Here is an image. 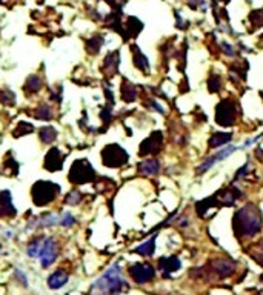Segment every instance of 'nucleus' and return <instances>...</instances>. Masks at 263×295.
<instances>
[{"mask_svg":"<svg viewBox=\"0 0 263 295\" xmlns=\"http://www.w3.org/2000/svg\"><path fill=\"white\" fill-rule=\"evenodd\" d=\"M249 20L254 25V28H260L263 26V9H259V11H252L249 14Z\"/></svg>","mask_w":263,"mask_h":295,"instance_id":"26","label":"nucleus"},{"mask_svg":"<svg viewBox=\"0 0 263 295\" xmlns=\"http://www.w3.org/2000/svg\"><path fill=\"white\" fill-rule=\"evenodd\" d=\"M38 137H40V140H42L43 143L50 145V143H53V142L56 140L57 132H56L54 128H51V126H45V128H42L40 131H38Z\"/></svg>","mask_w":263,"mask_h":295,"instance_id":"19","label":"nucleus"},{"mask_svg":"<svg viewBox=\"0 0 263 295\" xmlns=\"http://www.w3.org/2000/svg\"><path fill=\"white\" fill-rule=\"evenodd\" d=\"M68 197H70V199H66V203H70V204H74V203L80 202V194L79 192H71Z\"/></svg>","mask_w":263,"mask_h":295,"instance_id":"30","label":"nucleus"},{"mask_svg":"<svg viewBox=\"0 0 263 295\" xmlns=\"http://www.w3.org/2000/svg\"><path fill=\"white\" fill-rule=\"evenodd\" d=\"M58 223H60L62 226H73L75 223V219L70 212H65L62 217H58Z\"/></svg>","mask_w":263,"mask_h":295,"instance_id":"28","label":"nucleus"},{"mask_svg":"<svg viewBox=\"0 0 263 295\" xmlns=\"http://www.w3.org/2000/svg\"><path fill=\"white\" fill-rule=\"evenodd\" d=\"M36 111H37L36 112L37 119H40V120H50V119H53V111H51L50 106L42 105V106H38Z\"/></svg>","mask_w":263,"mask_h":295,"instance_id":"24","label":"nucleus"},{"mask_svg":"<svg viewBox=\"0 0 263 295\" xmlns=\"http://www.w3.org/2000/svg\"><path fill=\"white\" fill-rule=\"evenodd\" d=\"M222 46H223V51H225V53H226L228 55H231V57H232L234 54H236V53H234L232 46H231V45H228L226 42H223V43H222Z\"/></svg>","mask_w":263,"mask_h":295,"instance_id":"32","label":"nucleus"},{"mask_svg":"<svg viewBox=\"0 0 263 295\" xmlns=\"http://www.w3.org/2000/svg\"><path fill=\"white\" fill-rule=\"evenodd\" d=\"M68 179L74 184H83L94 179V169L86 160H77L75 163H73Z\"/></svg>","mask_w":263,"mask_h":295,"instance_id":"7","label":"nucleus"},{"mask_svg":"<svg viewBox=\"0 0 263 295\" xmlns=\"http://www.w3.org/2000/svg\"><path fill=\"white\" fill-rule=\"evenodd\" d=\"M58 192H60V186L53 182H37L31 189L33 202L37 206H45L51 203L53 200H56Z\"/></svg>","mask_w":263,"mask_h":295,"instance_id":"4","label":"nucleus"},{"mask_svg":"<svg viewBox=\"0 0 263 295\" xmlns=\"http://www.w3.org/2000/svg\"><path fill=\"white\" fill-rule=\"evenodd\" d=\"M42 243H43V240H34V241L29 243L28 249H26L29 257H33V258L38 257V254H40V248H42Z\"/></svg>","mask_w":263,"mask_h":295,"instance_id":"25","label":"nucleus"},{"mask_svg":"<svg viewBox=\"0 0 263 295\" xmlns=\"http://www.w3.org/2000/svg\"><path fill=\"white\" fill-rule=\"evenodd\" d=\"M262 214L254 204H246L234 215V231L239 237H252L262 229Z\"/></svg>","mask_w":263,"mask_h":295,"instance_id":"1","label":"nucleus"},{"mask_svg":"<svg viewBox=\"0 0 263 295\" xmlns=\"http://www.w3.org/2000/svg\"><path fill=\"white\" fill-rule=\"evenodd\" d=\"M162 140H163V135H162L160 131L152 132L148 139H146L140 145V155H148V154H152V152H159L160 146H162Z\"/></svg>","mask_w":263,"mask_h":295,"instance_id":"11","label":"nucleus"},{"mask_svg":"<svg viewBox=\"0 0 263 295\" xmlns=\"http://www.w3.org/2000/svg\"><path fill=\"white\" fill-rule=\"evenodd\" d=\"M130 275L135 283L143 284V283L154 278L155 271L148 263H135V264H132V266H130Z\"/></svg>","mask_w":263,"mask_h":295,"instance_id":"10","label":"nucleus"},{"mask_svg":"<svg viewBox=\"0 0 263 295\" xmlns=\"http://www.w3.org/2000/svg\"><path fill=\"white\" fill-rule=\"evenodd\" d=\"M62 166H63V157L57 148H53L45 157V168L48 171H58L62 169Z\"/></svg>","mask_w":263,"mask_h":295,"instance_id":"12","label":"nucleus"},{"mask_svg":"<svg viewBox=\"0 0 263 295\" xmlns=\"http://www.w3.org/2000/svg\"><path fill=\"white\" fill-rule=\"evenodd\" d=\"M16 215V208L11 200V192L2 191L0 192V217H13Z\"/></svg>","mask_w":263,"mask_h":295,"instance_id":"13","label":"nucleus"},{"mask_svg":"<svg viewBox=\"0 0 263 295\" xmlns=\"http://www.w3.org/2000/svg\"><path fill=\"white\" fill-rule=\"evenodd\" d=\"M40 86H42V80H40V77H37V75H31L26 80V85H25V91L26 92H37L38 90H40Z\"/></svg>","mask_w":263,"mask_h":295,"instance_id":"22","label":"nucleus"},{"mask_svg":"<svg viewBox=\"0 0 263 295\" xmlns=\"http://www.w3.org/2000/svg\"><path fill=\"white\" fill-rule=\"evenodd\" d=\"M128 289V283L123 278L119 264L113 266L106 271L100 278H97L93 284V291L102 295H119Z\"/></svg>","mask_w":263,"mask_h":295,"instance_id":"2","label":"nucleus"},{"mask_svg":"<svg viewBox=\"0 0 263 295\" xmlns=\"http://www.w3.org/2000/svg\"><path fill=\"white\" fill-rule=\"evenodd\" d=\"M260 252H262V258H263V244H262V248H260ZM263 263V261H262Z\"/></svg>","mask_w":263,"mask_h":295,"instance_id":"35","label":"nucleus"},{"mask_svg":"<svg viewBox=\"0 0 263 295\" xmlns=\"http://www.w3.org/2000/svg\"><path fill=\"white\" fill-rule=\"evenodd\" d=\"M159 169H160V163H159V160H155V159L143 160L139 165V172L143 174V175H154V174L159 172Z\"/></svg>","mask_w":263,"mask_h":295,"instance_id":"16","label":"nucleus"},{"mask_svg":"<svg viewBox=\"0 0 263 295\" xmlns=\"http://www.w3.org/2000/svg\"><path fill=\"white\" fill-rule=\"evenodd\" d=\"M159 268L165 272V275L169 272H175L180 269V260L177 257H163L159 261Z\"/></svg>","mask_w":263,"mask_h":295,"instance_id":"15","label":"nucleus"},{"mask_svg":"<svg viewBox=\"0 0 263 295\" xmlns=\"http://www.w3.org/2000/svg\"><path fill=\"white\" fill-rule=\"evenodd\" d=\"M240 195H242V192L236 188H229L226 191L222 189L217 194L211 195L209 199L199 202L197 203V212H199L200 217H203L205 212H207L209 208H212V206H232Z\"/></svg>","mask_w":263,"mask_h":295,"instance_id":"3","label":"nucleus"},{"mask_svg":"<svg viewBox=\"0 0 263 295\" xmlns=\"http://www.w3.org/2000/svg\"><path fill=\"white\" fill-rule=\"evenodd\" d=\"M102 160L105 166L110 168H119L128 162V152L119 145H108L102 151Z\"/></svg>","mask_w":263,"mask_h":295,"instance_id":"6","label":"nucleus"},{"mask_svg":"<svg viewBox=\"0 0 263 295\" xmlns=\"http://www.w3.org/2000/svg\"><path fill=\"white\" fill-rule=\"evenodd\" d=\"M134 65L135 68H139L140 71L143 73H148L150 71V63H148V58H146L140 51L137 46H134Z\"/></svg>","mask_w":263,"mask_h":295,"instance_id":"18","label":"nucleus"},{"mask_svg":"<svg viewBox=\"0 0 263 295\" xmlns=\"http://www.w3.org/2000/svg\"><path fill=\"white\" fill-rule=\"evenodd\" d=\"M57 243L53 237L45 239L40 248V254H38V260H40L43 268H50L51 264L56 261L57 257Z\"/></svg>","mask_w":263,"mask_h":295,"instance_id":"9","label":"nucleus"},{"mask_svg":"<svg viewBox=\"0 0 263 295\" xmlns=\"http://www.w3.org/2000/svg\"><path fill=\"white\" fill-rule=\"evenodd\" d=\"M237 119V106L231 98H223L216 108V122L220 126H232Z\"/></svg>","mask_w":263,"mask_h":295,"instance_id":"5","label":"nucleus"},{"mask_svg":"<svg viewBox=\"0 0 263 295\" xmlns=\"http://www.w3.org/2000/svg\"><path fill=\"white\" fill-rule=\"evenodd\" d=\"M216 271L220 272L223 277L234 271V263L231 260H217L216 261Z\"/></svg>","mask_w":263,"mask_h":295,"instance_id":"21","label":"nucleus"},{"mask_svg":"<svg viewBox=\"0 0 263 295\" xmlns=\"http://www.w3.org/2000/svg\"><path fill=\"white\" fill-rule=\"evenodd\" d=\"M202 3H203V0H189V6L191 8H197Z\"/></svg>","mask_w":263,"mask_h":295,"instance_id":"34","label":"nucleus"},{"mask_svg":"<svg viewBox=\"0 0 263 295\" xmlns=\"http://www.w3.org/2000/svg\"><path fill=\"white\" fill-rule=\"evenodd\" d=\"M154 249H155V237L148 240L143 244H140L139 248H135V252L140 254V255H145V257H150V255L154 254Z\"/></svg>","mask_w":263,"mask_h":295,"instance_id":"20","label":"nucleus"},{"mask_svg":"<svg viewBox=\"0 0 263 295\" xmlns=\"http://www.w3.org/2000/svg\"><path fill=\"white\" fill-rule=\"evenodd\" d=\"M135 95H137V92H135L134 85H131V83H125V85H122V97L125 98L126 102H132V100H135Z\"/></svg>","mask_w":263,"mask_h":295,"instance_id":"23","label":"nucleus"},{"mask_svg":"<svg viewBox=\"0 0 263 295\" xmlns=\"http://www.w3.org/2000/svg\"><path fill=\"white\" fill-rule=\"evenodd\" d=\"M262 280H263V277H262Z\"/></svg>","mask_w":263,"mask_h":295,"instance_id":"36","label":"nucleus"},{"mask_svg":"<svg viewBox=\"0 0 263 295\" xmlns=\"http://www.w3.org/2000/svg\"><path fill=\"white\" fill-rule=\"evenodd\" d=\"M68 283V274L62 269H57L48 277V286L51 289H60Z\"/></svg>","mask_w":263,"mask_h":295,"instance_id":"14","label":"nucleus"},{"mask_svg":"<svg viewBox=\"0 0 263 295\" xmlns=\"http://www.w3.org/2000/svg\"><path fill=\"white\" fill-rule=\"evenodd\" d=\"M237 149H240V148H237V146H234V145H228L226 148H223V149H220V151H217L214 155H211V157H208L207 160H203V163L199 166L197 168V174L199 175H202V174H205L208 169H211L214 165L216 163H219V162H223L225 159H228V157L231 155V154H234Z\"/></svg>","mask_w":263,"mask_h":295,"instance_id":"8","label":"nucleus"},{"mask_svg":"<svg viewBox=\"0 0 263 295\" xmlns=\"http://www.w3.org/2000/svg\"><path fill=\"white\" fill-rule=\"evenodd\" d=\"M0 102L8 103V105H13L14 103V94L9 91L8 95H5V92H0Z\"/></svg>","mask_w":263,"mask_h":295,"instance_id":"29","label":"nucleus"},{"mask_svg":"<svg viewBox=\"0 0 263 295\" xmlns=\"http://www.w3.org/2000/svg\"><path fill=\"white\" fill-rule=\"evenodd\" d=\"M29 132H33V126L29 125V123H25V122H20L19 123V128L17 129H14V135L16 137H20V135H23V134H29Z\"/></svg>","mask_w":263,"mask_h":295,"instance_id":"27","label":"nucleus"},{"mask_svg":"<svg viewBox=\"0 0 263 295\" xmlns=\"http://www.w3.org/2000/svg\"><path fill=\"white\" fill-rule=\"evenodd\" d=\"M246 169H248V165H245L243 168H240L239 171H237V175H236V179H240V177H243L246 174Z\"/></svg>","mask_w":263,"mask_h":295,"instance_id":"33","label":"nucleus"},{"mask_svg":"<svg viewBox=\"0 0 263 295\" xmlns=\"http://www.w3.org/2000/svg\"><path fill=\"white\" fill-rule=\"evenodd\" d=\"M208 85H209V91H212L214 85H216V90H217V92H219V91H220V77L216 75V82H214V78L211 77V78H209V82H208Z\"/></svg>","mask_w":263,"mask_h":295,"instance_id":"31","label":"nucleus"},{"mask_svg":"<svg viewBox=\"0 0 263 295\" xmlns=\"http://www.w3.org/2000/svg\"><path fill=\"white\" fill-rule=\"evenodd\" d=\"M231 139H232V134H229V132H216L211 135L208 145H209V148H212V149H216V148L228 145L231 142Z\"/></svg>","mask_w":263,"mask_h":295,"instance_id":"17","label":"nucleus"}]
</instances>
